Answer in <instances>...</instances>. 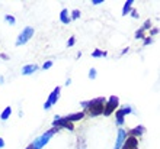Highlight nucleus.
Returning <instances> with one entry per match:
<instances>
[{
	"instance_id": "nucleus-1",
	"label": "nucleus",
	"mask_w": 160,
	"mask_h": 149,
	"mask_svg": "<svg viewBox=\"0 0 160 149\" xmlns=\"http://www.w3.org/2000/svg\"><path fill=\"white\" fill-rule=\"evenodd\" d=\"M105 104H106V100L103 99V97L92 100L88 106L89 114H90V116H99V114H102V113L105 112Z\"/></svg>"
},
{
	"instance_id": "nucleus-2",
	"label": "nucleus",
	"mask_w": 160,
	"mask_h": 149,
	"mask_svg": "<svg viewBox=\"0 0 160 149\" xmlns=\"http://www.w3.org/2000/svg\"><path fill=\"white\" fill-rule=\"evenodd\" d=\"M55 130H57V128L51 129V130H48L47 133H44V135H42L41 137H38V139H37V141L34 142V145H31V146H32V149H41L42 146H44V145L47 143V142L50 141V137L55 133Z\"/></svg>"
},
{
	"instance_id": "nucleus-3",
	"label": "nucleus",
	"mask_w": 160,
	"mask_h": 149,
	"mask_svg": "<svg viewBox=\"0 0 160 149\" xmlns=\"http://www.w3.org/2000/svg\"><path fill=\"white\" fill-rule=\"evenodd\" d=\"M32 35H34V29H32L31 26H26L25 29L21 32V35L18 36V39H16V46L25 45L26 42H28L31 38H32Z\"/></svg>"
},
{
	"instance_id": "nucleus-4",
	"label": "nucleus",
	"mask_w": 160,
	"mask_h": 149,
	"mask_svg": "<svg viewBox=\"0 0 160 149\" xmlns=\"http://www.w3.org/2000/svg\"><path fill=\"white\" fill-rule=\"evenodd\" d=\"M118 104H119L118 97H115V95L109 97V100H108V101H106V104H105V112H103V114H105V116L112 114V112L118 107Z\"/></svg>"
},
{
	"instance_id": "nucleus-5",
	"label": "nucleus",
	"mask_w": 160,
	"mask_h": 149,
	"mask_svg": "<svg viewBox=\"0 0 160 149\" xmlns=\"http://www.w3.org/2000/svg\"><path fill=\"white\" fill-rule=\"evenodd\" d=\"M60 90H61V88L57 87V88H54V91L50 94V97H48V100H47V103L44 104V109H45V110H48L52 104L57 103V100H58V97H60Z\"/></svg>"
},
{
	"instance_id": "nucleus-6",
	"label": "nucleus",
	"mask_w": 160,
	"mask_h": 149,
	"mask_svg": "<svg viewBox=\"0 0 160 149\" xmlns=\"http://www.w3.org/2000/svg\"><path fill=\"white\" fill-rule=\"evenodd\" d=\"M137 146H138L137 137L130 136V137H127L125 139V142H124V145H122L121 149H137Z\"/></svg>"
},
{
	"instance_id": "nucleus-7",
	"label": "nucleus",
	"mask_w": 160,
	"mask_h": 149,
	"mask_svg": "<svg viewBox=\"0 0 160 149\" xmlns=\"http://www.w3.org/2000/svg\"><path fill=\"white\" fill-rule=\"evenodd\" d=\"M127 139V132L124 129H119L118 130V139H117V143H115V149H121L122 145H124V142Z\"/></svg>"
},
{
	"instance_id": "nucleus-8",
	"label": "nucleus",
	"mask_w": 160,
	"mask_h": 149,
	"mask_svg": "<svg viewBox=\"0 0 160 149\" xmlns=\"http://www.w3.org/2000/svg\"><path fill=\"white\" fill-rule=\"evenodd\" d=\"M37 70H38V67L35 65V64H29V65H25L23 68H22V74L29 75V74H32V72H35Z\"/></svg>"
},
{
	"instance_id": "nucleus-9",
	"label": "nucleus",
	"mask_w": 160,
	"mask_h": 149,
	"mask_svg": "<svg viewBox=\"0 0 160 149\" xmlns=\"http://www.w3.org/2000/svg\"><path fill=\"white\" fill-rule=\"evenodd\" d=\"M144 132H146V129H144L143 126H138V128H135V129H132V130H130V136L137 137V136H140V135H143Z\"/></svg>"
},
{
	"instance_id": "nucleus-10",
	"label": "nucleus",
	"mask_w": 160,
	"mask_h": 149,
	"mask_svg": "<svg viewBox=\"0 0 160 149\" xmlns=\"http://www.w3.org/2000/svg\"><path fill=\"white\" fill-rule=\"evenodd\" d=\"M60 19H61V22H63V23H68V22L72 21V19H70V16H68V10H67V9H63V10H61V13H60Z\"/></svg>"
},
{
	"instance_id": "nucleus-11",
	"label": "nucleus",
	"mask_w": 160,
	"mask_h": 149,
	"mask_svg": "<svg viewBox=\"0 0 160 149\" xmlns=\"http://www.w3.org/2000/svg\"><path fill=\"white\" fill-rule=\"evenodd\" d=\"M83 116H84V113L83 112H80V113H74V114H72V116H67L66 119L68 120V122H74V120H80V119H83Z\"/></svg>"
},
{
	"instance_id": "nucleus-12",
	"label": "nucleus",
	"mask_w": 160,
	"mask_h": 149,
	"mask_svg": "<svg viewBox=\"0 0 160 149\" xmlns=\"http://www.w3.org/2000/svg\"><path fill=\"white\" fill-rule=\"evenodd\" d=\"M124 116H125V114H124L122 110H118V112H117V123H118L119 126L124 124Z\"/></svg>"
},
{
	"instance_id": "nucleus-13",
	"label": "nucleus",
	"mask_w": 160,
	"mask_h": 149,
	"mask_svg": "<svg viewBox=\"0 0 160 149\" xmlns=\"http://www.w3.org/2000/svg\"><path fill=\"white\" fill-rule=\"evenodd\" d=\"M10 113H12V107H10V106H8V107L3 110L2 116H0V117H2V120H6V119H8V117L10 116Z\"/></svg>"
},
{
	"instance_id": "nucleus-14",
	"label": "nucleus",
	"mask_w": 160,
	"mask_h": 149,
	"mask_svg": "<svg viewBox=\"0 0 160 149\" xmlns=\"http://www.w3.org/2000/svg\"><path fill=\"white\" fill-rule=\"evenodd\" d=\"M131 6H132V0H128V2L125 3V6H124V10H122V15H124V16H125L127 13H130Z\"/></svg>"
},
{
	"instance_id": "nucleus-15",
	"label": "nucleus",
	"mask_w": 160,
	"mask_h": 149,
	"mask_svg": "<svg viewBox=\"0 0 160 149\" xmlns=\"http://www.w3.org/2000/svg\"><path fill=\"white\" fill-rule=\"evenodd\" d=\"M106 52L105 51H101V49H95L92 52V57H95V58H99V57H105Z\"/></svg>"
},
{
	"instance_id": "nucleus-16",
	"label": "nucleus",
	"mask_w": 160,
	"mask_h": 149,
	"mask_svg": "<svg viewBox=\"0 0 160 149\" xmlns=\"http://www.w3.org/2000/svg\"><path fill=\"white\" fill-rule=\"evenodd\" d=\"M89 78H90V80L96 78V70H95V68H92V70L89 71Z\"/></svg>"
},
{
	"instance_id": "nucleus-17",
	"label": "nucleus",
	"mask_w": 160,
	"mask_h": 149,
	"mask_svg": "<svg viewBox=\"0 0 160 149\" xmlns=\"http://www.w3.org/2000/svg\"><path fill=\"white\" fill-rule=\"evenodd\" d=\"M51 65H52V61H47L45 64L42 65V68H44V70H48V68H50Z\"/></svg>"
},
{
	"instance_id": "nucleus-18",
	"label": "nucleus",
	"mask_w": 160,
	"mask_h": 149,
	"mask_svg": "<svg viewBox=\"0 0 160 149\" xmlns=\"http://www.w3.org/2000/svg\"><path fill=\"white\" fill-rule=\"evenodd\" d=\"M6 21H8L10 25H13V23H15V17H13V16H9V15H8V16H6Z\"/></svg>"
},
{
	"instance_id": "nucleus-19",
	"label": "nucleus",
	"mask_w": 160,
	"mask_h": 149,
	"mask_svg": "<svg viewBox=\"0 0 160 149\" xmlns=\"http://www.w3.org/2000/svg\"><path fill=\"white\" fill-rule=\"evenodd\" d=\"M135 38H137V39H138V38H144V35H143V29L137 30V33H135Z\"/></svg>"
},
{
	"instance_id": "nucleus-20",
	"label": "nucleus",
	"mask_w": 160,
	"mask_h": 149,
	"mask_svg": "<svg viewBox=\"0 0 160 149\" xmlns=\"http://www.w3.org/2000/svg\"><path fill=\"white\" fill-rule=\"evenodd\" d=\"M74 41H76V38H74V36L70 38V41H68V46H73V45H74Z\"/></svg>"
},
{
	"instance_id": "nucleus-21",
	"label": "nucleus",
	"mask_w": 160,
	"mask_h": 149,
	"mask_svg": "<svg viewBox=\"0 0 160 149\" xmlns=\"http://www.w3.org/2000/svg\"><path fill=\"white\" fill-rule=\"evenodd\" d=\"M79 15H80L79 10H74V12H73V17H72V19H77V17H79Z\"/></svg>"
},
{
	"instance_id": "nucleus-22",
	"label": "nucleus",
	"mask_w": 160,
	"mask_h": 149,
	"mask_svg": "<svg viewBox=\"0 0 160 149\" xmlns=\"http://www.w3.org/2000/svg\"><path fill=\"white\" fill-rule=\"evenodd\" d=\"M150 42H152V39H150V38H147V39H146V41H144V45H148V44H150Z\"/></svg>"
},
{
	"instance_id": "nucleus-23",
	"label": "nucleus",
	"mask_w": 160,
	"mask_h": 149,
	"mask_svg": "<svg viewBox=\"0 0 160 149\" xmlns=\"http://www.w3.org/2000/svg\"><path fill=\"white\" fill-rule=\"evenodd\" d=\"M3 146H4V141H3V139H2V137H0V149L3 148Z\"/></svg>"
}]
</instances>
